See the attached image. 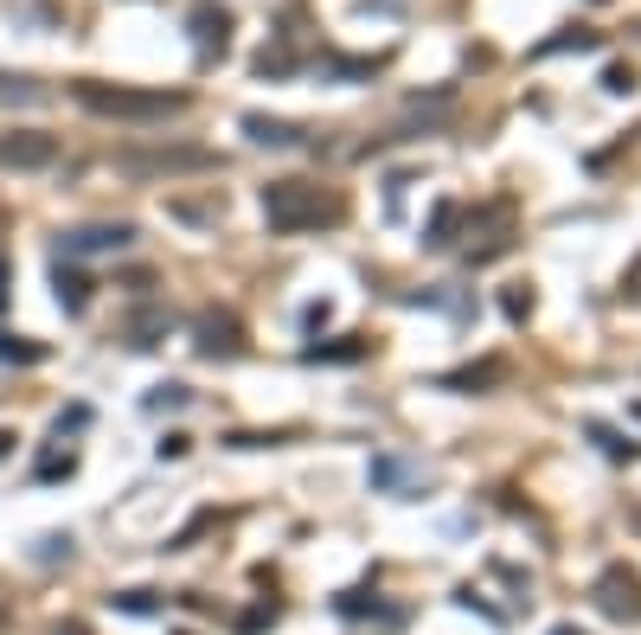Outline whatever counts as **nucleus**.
I'll return each instance as SVG.
<instances>
[{
    "mask_svg": "<svg viewBox=\"0 0 641 635\" xmlns=\"http://www.w3.org/2000/svg\"><path fill=\"white\" fill-rule=\"evenodd\" d=\"M122 610H135V616H142V610H154V591H129V598H122Z\"/></svg>",
    "mask_w": 641,
    "mask_h": 635,
    "instance_id": "412c9836",
    "label": "nucleus"
},
{
    "mask_svg": "<svg viewBox=\"0 0 641 635\" xmlns=\"http://www.w3.org/2000/svg\"><path fill=\"white\" fill-rule=\"evenodd\" d=\"M7 444H13V437H0V449H7Z\"/></svg>",
    "mask_w": 641,
    "mask_h": 635,
    "instance_id": "a878e982",
    "label": "nucleus"
},
{
    "mask_svg": "<svg viewBox=\"0 0 641 635\" xmlns=\"http://www.w3.org/2000/svg\"><path fill=\"white\" fill-rule=\"evenodd\" d=\"M52 283H58V302H65L71 315H84V308H90V283H84L77 270H65V263H58V276H52Z\"/></svg>",
    "mask_w": 641,
    "mask_h": 635,
    "instance_id": "9d476101",
    "label": "nucleus"
},
{
    "mask_svg": "<svg viewBox=\"0 0 641 635\" xmlns=\"http://www.w3.org/2000/svg\"><path fill=\"white\" fill-rule=\"evenodd\" d=\"M500 373H507V366H500V360H488V366H468V373H450L443 385H450V392H468V385H494Z\"/></svg>",
    "mask_w": 641,
    "mask_h": 635,
    "instance_id": "f8f14e48",
    "label": "nucleus"
},
{
    "mask_svg": "<svg viewBox=\"0 0 641 635\" xmlns=\"http://www.w3.org/2000/svg\"><path fill=\"white\" fill-rule=\"evenodd\" d=\"M135 225H84L65 238V258H97V251H129Z\"/></svg>",
    "mask_w": 641,
    "mask_h": 635,
    "instance_id": "39448f33",
    "label": "nucleus"
},
{
    "mask_svg": "<svg viewBox=\"0 0 641 635\" xmlns=\"http://www.w3.org/2000/svg\"><path fill=\"white\" fill-rule=\"evenodd\" d=\"M244 135L264 142V149H296V142H302V129L283 122V116H244Z\"/></svg>",
    "mask_w": 641,
    "mask_h": 635,
    "instance_id": "1a4fd4ad",
    "label": "nucleus"
},
{
    "mask_svg": "<svg viewBox=\"0 0 641 635\" xmlns=\"http://www.w3.org/2000/svg\"><path fill=\"white\" fill-rule=\"evenodd\" d=\"M58 635H84V629H77V623H71V629H58Z\"/></svg>",
    "mask_w": 641,
    "mask_h": 635,
    "instance_id": "b1692460",
    "label": "nucleus"
},
{
    "mask_svg": "<svg viewBox=\"0 0 641 635\" xmlns=\"http://www.w3.org/2000/svg\"><path fill=\"white\" fill-rule=\"evenodd\" d=\"M264 219H269V231H314V225L346 219V199L340 193H321L314 180H269Z\"/></svg>",
    "mask_w": 641,
    "mask_h": 635,
    "instance_id": "f257e3e1",
    "label": "nucleus"
},
{
    "mask_svg": "<svg viewBox=\"0 0 641 635\" xmlns=\"http://www.w3.org/2000/svg\"><path fill=\"white\" fill-rule=\"evenodd\" d=\"M430 469L423 462H405V456H373V488H423Z\"/></svg>",
    "mask_w": 641,
    "mask_h": 635,
    "instance_id": "6e6552de",
    "label": "nucleus"
},
{
    "mask_svg": "<svg viewBox=\"0 0 641 635\" xmlns=\"http://www.w3.org/2000/svg\"><path fill=\"white\" fill-rule=\"evenodd\" d=\"M590 45H597L590 26H565L559 39H545V45H539V58H552V52H590Z\"/></svg>",
    "mask_w": 641,
    "mask_h": 635,
    "instance_id": "9b49d317",
    "label": "nucleus"
},
{
    "mask_svg": "<svg viewBox=\"0 0 641 635\" xmlns=\"http://www.w3.org/2000/svg\"><path fill=\"white\" fill-rule=\"evenodd\" d=\"M237 347H244V340H237V321H231V315H199V353H206V360H219V353H237Z\"/></svg>",
    "mask_w": 641,
    "mask_h": 635,
    "instance_id": "0eeeda50",
    "label": "nucleus"
},
{
    "mask_svg": "<svg viewBox=\"0 0 641 635\" xmlns=\"http://www.w3.org/2000/svg\"><path fill=\"white\" fill-rule=\"evenodd\" d=\"M590 437H597V444H604V456H616V462H622V456H636V444H622V437H616V430H604V424H590Z\"/></svg>",
    "mask_w": 641,
    "mask_h": 635,
    "instance_id": "6ab92c4d",
    "label": "nucleus"
},
{
    "mask_svg": "<svg viewBox=\"0 0 641 635\" xmlns=\"http://www.w3.org/2000/svg\"><path fill=\"white\" fill-rule=\"evenodd\" d=\"M622 296H636V302H641V263L629 270V276H622Z\"/></svg>",
    "mask_w": 641,
    "mask_h": 635,
    "instance_id": "4be33fe9",
    "label": "nucleus"
},
{
    "mask_svg": "<svg viewBox=\"0 0 641 635\" xmlns=\"http://www.w3.org/2000/svg\"><path fill=\"white\" fill-rule=\"evenodd\" d=\"M225 33H231V13L212 7V0H199V7H192V45H199V58L225 52Z\"/></svg>",
    "mask_w": 641,
    "mask_h": 635,
    "instance_id": "423d86ee",
    "label": "nucleus"
},
{
    "mask_svg": "<svg viewBox=\"0 0 641 635\" xmlns=\"http://www.w3.org/2000/svg\"><path fill=\"white\" fill-rule=\"evenodd\" d=\"M77 103L90 116H122V122H167L187 110L180 90H122V84H77Z\"/></svg>",
    "mask_w": 641,
    "mask_h": 635,
    "instance_id": "f03ea898",
    "label": "nucleus"
},
{
    "mask_svg": "<svg viewBox=\"0 0 641 635\" xmlns=\"http://www.w3.org/2000/svg\"><path fill=\"white\" fill-rule=\"evenodd\" d=\"M161 328H167V315H135V321H129L135 347H154V335H161Z\"/></svg>",
    "mask_w": 641,
    "mask_h": 635,
    "instance_id": "f3484780",
    "label": "nucleus"
},
{
    "mask_svg": "<svg viewBox=\"0 0 641 635\" xmlns=\"http://www.w3.org/2000/svg\"><path fill=\"white\" fill-rule=\"evenodd\" d=\"M500 308H507V321H527V315H532V289H527V283H520V289H507Z\"/></svg>",
    "mask_w": 641,
    "mask_h": 635,
    "instance_id": "a211bd4d",
    "label": "nucleus"
},
{
    "mask_svg": "<svg viewBox=\"0 0 641 635\" xmlns=\"http://www.w3.org/2000/svg\"><path fill=\"white\" fill-rule=\"evenodd\" d=\"M455 219H462V206H436V219H430V238H423V244H450Z\"/></svg>",
    "mask_w": 641,
    "mask_h": 635,
    "instance_id": "dca6fc26",
    "label": "nucleus"
},
{
    "mask_svg": "<svg viewBox=\"0 0 641 635\" xmlns=\"http://www.w3.org/2000/svg\"><path fill=\"white\" fill-rule=\"evenodd\" d=\"M71 469H77L71 449H45V456H38V482H58V475H71Z\"/></svg>",
    "mask_w": 641,
    "mask_h": 635,
    "instance_id": "ddd939ff",
    "label": "nucleus"
},
{
    "mask_svg": "<svg viewBox=\"0 0 641 635\" xmlns=\"http://www.w3.org/2000/svg\"><path fill=\"white\" fill-rule=\"evenodd\" d=\"M552 635H584V629H552Z\"/></svg>",
    "mask_w": 641,
    "mask_h": 635,
    "instance_id": "393cba45",
    "label": "nucleus"
},
{
    "mask_svg": "<svg viewBox=\"0 0 641 635\" xmlns=\"http://www.w3.org/2000/svg\"><path fill=\"white\" fill-rule=\"evenodd\" d=\"M597 603H604L609 616H622V623H629V616L641 623V578L629 565H609L604 578H597Z\"/></svg>",
    "mask_w": 641,
    "mask_h": 635,
    "instance_id": "7ed1b4c3",
    "label": "nucleus"
},
{
    "mask_svg": "<svg viewBox=\"0 0 641 635\" xmlns=\"http://www.w3.org/2000/svg\"><path fill=\"white\" fill-rule=\"evenodd\" d=\"M52 161H58V142L38 135V129H20V135L0 142V167H13V174H33V167H52Z\"/></svg>",
    "mask_w": 641,
    "mask_h": 635,
    "instance_id": "20e7f679",
    "label": "nucleus"
},
{
    "mask_svg": "<svg viewBox=\"0 0 641 635\" xmlns=\"http://www.w3.org/2000/svg\"><path fill=\"white\" fill-rule=\"evenodd\" d=\"M0 360H20V366H33V360H45V347H33V340H20V335H0Z\"/></svg>",
    "mask_w": 641,
    "mask_h": 635,
    "instance_id": "4468645a",
    "label": "nucleus"
},
{
    "mask_svg": "<svg viewBox=\"0 0 641 635\" xmlns=\"http://www.w3.org/2000/svg\"><path fill=\"white\" fill-rule=\"evenodd\" d=\"M0 302H7V270H0Z\"/></svg>",
    "mask_w": 641,
    "mask_h": 635,
    "instance_id": "5701e85b",
    "label": "nucleus"
},
{
    "mask_svg": "<svg viewBox=\"0 0 641 635\" xmlns=\"http://www.w3.org/2000/svg\"><path fill=\"white\" fill-rule=\"evenodd\" d=\"M604 90H616V97H622V90H636V72H629V65H609V72H604Z\"/></svg>",
    "mask_w": 641,
    "mask_h": 635,
    "instance_id": "aec40b11",
    "label": "nucleus"
},
{
    "mask_svg": "<svg viewBox=\"0 0 641 635\" xmlns=\"http://www.w3.org/2000/svg\"><path fill=\"white\" fill-rule=\"evenodd\" d=\"M187 398H192L187 385H154V392H148V412H180Z\"/></svg>",
    "mask_w": 641,
    "mask_h": 635,
    "instance_id": "2eb2a0df",
    "label": "nucleus"
}]
</instances>
